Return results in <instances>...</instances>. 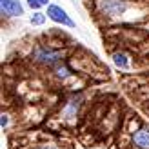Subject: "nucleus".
Instances as JSON below:
<instances>
[{
    "label": "nucleus",
    "instance_id": "nucleus-1",
    "mask_svg": "<svg viewBox=\"0 0 149 149\" xmlns=\"http://www.w3.org/2000/svg\"><path fill=\"white\" fill-rule=\"evenodd\" d=\"M98 9L107 17H120L127 9L125 0H98Z\"/></svg>",
    "mask_w": 149,
    "mask_h": 149
},
{
    "label": "nucleus",
    "instance_id": "nucleus-2",
    "mask_svg": "<svg viewBox=\"0 0 149 149\" xmlns=\"http://www.w3.org/2000/svg\"><path fill=\"white\" fill-rule=\"evenodd\" d=\"M47 17L53 20V22H56V24H62V26H68V27H74V22L69 18V15L65 13L60 6H55V4H51L49 7H47Z\"/></svg>",
    "mask_w": 149,
    "mask_h": 149
},
{
    "label": "nucleus",
    "instance_id": "nucleus-3",
    "mask_svg": "<svg viewBox=\"0 0 149 149\" xmlns=\"http://www.w3.org/2000/svg\"><path fill=\"white\" fill-rule=\"evenodd\" d=\"M35 58L42 64H47V65H55L60 62V53L51 47H40L35 51Z\"/></svg>",
    "mask_w": 149,
    "mask_h": 149
},
{
    "label": "nucleus",
    "instance_id": "nucleus-4",
    "mask_svg": "<svg viewBox=\"0 0 149 149\" xmlns=\"http://www.w3.org/2000/svg\"><path fill=\"white\" fill-rule=\"evenodd\" d=\"M0 7H2V15H7V17L24 15V7L18 0H0Z\"/></svg>",
    "mask_w": 149,
    "mask_h": 149
},
{
    "label": "nucleus",
    "instance_id": "nucleus-5",
    "mask_svg": "<svg viewBox=\"0 0 149 149\" xmlns=\"http://www.w3.org/2000/svg\"><path fill=\"white\" fill-rule=\"evenodd\" d=\"M133 144L138 149H149V129H138L133 135Z\"/></svg>",
    "mask_w": 149,
    "mask_h": 149
},
{
    "label": "nucleus",
    "instance_id": "nucleus-6",
    "mask_svg": "<svg viewBox=\"0 0 149 149\" xmlns=\"http://www.w3.org/2000/svg\"><path fill=\"white\" fill-rule=\"evenodd\" d=\"M113 60H115V64L118 65V68H122V69H127L129 68V60H127V56H125L124 53H115L113 55Z\"/></svg>",
    "mask_w": 149,
    "mask_h": 149
},
{
    "label": "nucleus",
    "instance_id": "nucleus-7",
    "mask_svg": "<svg viewBox=\"0 0 149 149\" xmlns=\"http://www.w3.org/2000/svg\"><path fill=\"white\" fill-rule=\"evenodd\" d=\"M27 4H29V7L31 9H40V7H44V6H51L49 4V0H27Z\"/></svg>",
    "mask_w": 149,
    "mask_h": 149
},
{
    "label": "nucleus",
    "instance_id": "nucleus-8",
    "mask_svg": "<svg viewBox=\"0 0 149 149\" xmlns=\"http://www.w3.org/2000/svg\"><path fill=\"white\" fill-rule=\"evenodd\" d=\"M46 22V15L44 13H35V15H31V24L33 26H40V24H44Z\"/></svg>",
    "mask_w": 149,
    "mask_h": 149
},
{
    "label": "nucleus",
    "instance_id": "nucleus-9",
    "mask_svg": "<svg viewBox=\"0 0 149 149\" xmlns=\"http://www.w3.org/2000/svg\"><path fill=\"white\" fill-rule=\"evenodd\" d=\"M77 109H78V102L71 100V104H69L68 107H65V115H68V116H73L74 113H77Z\"/></svg>",
    "mask_w": 149,
    "mask_h": 149
},
{
    "label": "nucleus",
    "instance_id": "nucleus-10",
    "mask_svg": "<svg viewBox=\"0 0 149 149\" xmlns=\"http://www.w3.org/2000/svg\"><path fill=\"white\" fill-rule=\"evenodd\" d=\"M7 122H9V118H7V115H2V118H0V125H2V127H6V125H7Z\"/></svg>",
    "mask_w": 149,
    "mask_h": 149
},
{
    "label": "nucleus",
    "instance_id": "nucleus-11",
    "mask_svg": "<svg viewBox=\"0 0 149 149\" xmlns=\"http://www.w3.org/2000/svg\"><path fill=\"white\" fill-rule=\"evenodd\" d=\"M36 149H58L55 146H40V147H36Z\"/></svg>",
    "mask_w": 149,
    "mask_h": 149
}]
</instances>
